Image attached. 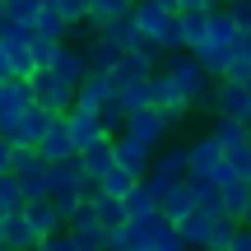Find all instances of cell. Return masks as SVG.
Segmentation results:
<instances>
[{
  "label": "cell",
  "instance_id": "6da1fadb",
  "mask_svg": "<svg viewBox=\"0 0 251 251\" xmlns=\"http://www.w3.org/2000/svg\"><path fill=\"white\" fill-rule=\"evenodd\" d=\"M130 24L140 28L144 47H153L158 56H177V51H186V47H181V28H177V14H172V9L153 5V0H135Z\"/></svg>",
  "mask_w": 251,
  "mask_h": 251
},
{
  "label": "cell",
  "instance_id": "7a4b0ae2",
  "mask_svg": "<svg viewBox=\"0 0 251 251\" xmlns=\"http://www.w3.org/2000/svg\"><path fill=\"white\" fill-rule=\"evenodd\" d=\"M158 70L168 75L172 84H177V93L191 102V107H196V102H205V98H209V89H214V75H209V70H205V65H200L191 51H177V56H168V61H163Z\"/></svg>",
  "mask_w": 251,
  "mask_h": 251
},
{
  "label": "cell",
  "instance_id": "3957f363",
  "mask_svg": "<svg viewBox=\"0 0 251 251\" xmlns=\"http://www.w3.org/2000/svg\"><path fill=\"white\" fill-rule=\"evenodd\" d=\"M209 181L219 186V200H224V214L233 219V224H251V181L247 177H237L228 163H219L214 172H209Z\"/></svg>",
  "mask_w": 251,
  "mask_h": 251
},
{
  "label": "cell",
  "instance_id": "277c9868",
  "mask_svg": "<svg viewBox=\"0 0 251 251\" xmlns=\"http://www.w3.org/2000/svg\"><path fill=\"white\" fill-rule=\"evenodd\" d=\"M205 102H209V112H214V121H242V126H251V93L242 89V84L219 79Z\"/></svg>",
  "mask_w": 251,
  "mask_h": 251
},
{
  "label": "cell",
  "instance_id": "5b68a950",
  "mask_svg": "<svg viewBox=\"0 0 251 251\" xmlns=\"http://www.w3.org/2000/svg\"><path fill=\"white\" fill-rule=\"evenodd\" d=\"M28 89H33V107H42L47 117H65V112H75V89L61 84L56 75L37 70L33 79H28Z\"/></svg>",
  "mask_w": 251,
  "mask_h": 251
},
{
  "label": "cell",
  "instance_id": "8992f818",
  "mask_svg": "<svg viewBox=\"0 0 251 251\" xmlns=\"http://www.w3.org/2000/svg\"><path fill=\"white\" fill-rule=\"evenodd\" d=\"M9 177H14L19 191H24V205H28V200H47V196H51V191H47V163L37 158V149H14Z\"/></svg>",
  "mask_w": 251,
  "mask_h": 251
},
{
  "label": "cell",
  "instance_id": "52a82bcc",
  "mask_svg": "<svg viewBox=\"0 0 251 251\" xmlns=\"http://www.w3.org/2000/svg\"><path fill=\"white\" fill-rule=\"evenodd\" d=\"M0 51L9 56V70L14 79H33V28H19V24H0Z\"/></svg>",
  "mask_w": 251,
  "mask_h": 251
},
{
  "label": "cell",
  "instance_id": "ba28073f",
  "mask_svg": "<svg viewBox=\"0 0 251 251\" xmlns=\"http://www.w3.org/2000/svg\"><path fill=\"white\" fill-rule=\"evenodd\" d=\"M33 112V89H28V79H9L0 84V135L5 140H14L19 121Z\"/></svg>",
  "mask_w": 251,
  "mask_h": 251
},
{
  "label": "cell",
  "instance_id": "9c48e42d",
  "mask_svg": "<svg viewBox=\"0 0 251 251\" xmlns=\"http://www.w3.org/2000/svg\"><path fill=\"white\" fill-rule=\"evenodd\" d=\"M47 191L51 196L47 200H65V196H89L93 191V181L84 177V168H79V158H70V163H56V168H47Z\"/></svg>",
  "mask_w": 251,
  "mask_h": 251
},
{
  "label": "cell",
  "instance_id": "30bf717a",
  "mask_svg": "<svg viewBox=\"0 0 251 251\" xmlns=\"http://www.w3.org/2000/svg\"><path fill=\"white\" fill-rule=\"evenodd\" d=\"M107 75H112V89H126V84H135V79H149V75H158V51H153V47L126 51Z\"/></svg>",
  "mask_w": 251,
  "mask_h": 251
},
{
  "label": "cell",
  "instance_id": "8fae6325",
  "mask_svg": "<svg viewBox=\"0 0 251 251\" xmlns=\"http://www.w3.org/2000/svg\"><path fill=\"white\" fill-rule=\"evenodd\" d=\"M126 135H130V140H140V144H149V149H163V144H168V135H172V121L163 117V112L144 107V112H135V117L126 121Z\"/></svg>",
  "mask_w": 251,
  "mask_h": 251
},
{
  "label": "cell",
  "instance_id": "7c38bea8",
  "mask_svg": "<svg viewBox=\"0 0 251 251\" xmlns=\"http://www.w3.org/2000/svg\"><path fill=\"white\" fill-rule=\"evenodd\" d=\"M112 158H117V168H126L130 177H149V163H153V149L149 144H140V140H130V135H117L112 140Z\"/></svg>",
  "mask_w": 251,
  "mask_h": 251
},
{
  "label": "cell",
  "instance_id": "4fadbf2b",
  "mask_svg": "<svg viewBox=\"0 0 251 251\" xmlns=\"http://www.w3.org/2000/svg\"><path fill=\"white\" fill-rule=\"evenodd\" d=\"M24 219H28V228H33L37 242L65 233V219H61V209H56L51 200H28V205H24Z\"/></svg>",
  "mask_w": 251,
  "mask_h": 251
},
{
  "label": "cell",
  "instance_id": "5bb4252c",
  "mask_svg": "<svg viewBox=\"0 0 251 251\" xmlns=\"http://www.w3.org/2000/svg\"><path fill=\"white\" fill-rule=\"evenodd\" d=\"M149 84H153V112H163V117H168L172 126H181V121H186V112H191V102H186V98L177 93V84H172V79H168L163 70L153 75Z\"/></svg>",
  "mask_w": 251,
  "mask_h": 251
},
{
  "label": "cell",
  "instance_id": "9a60e30c",
  "mask_svg": "<svg viewBox=\"0 0 251 251\" xmlns=\"http://www.w3.org/2000/svg\"><path fill=\"white\" fill-rule=\"evenodd\" d=\"M47 75H56L61 84H70V89H79L84 79H89V61H84L79 47H56L51 65H47Z\"/></svg>",
  "mask_w": 251,
  "mask_h": 251
},
{
  "label": "cell",
  "instance_id": "2e32d148",
  "mask_svg": "<svg viewBox=\"0 0 251 251\" xmlns=\"http://www.w3.org/2000/svg\"><path fill=\"white\" fill-rule=\"evenodd\" d=\"M224 163V153H219V140L214 135H196V140H186V168H191V177H209V172Z\"/></svg>",
  "mask_w": 251,
  "mask_h": 251
},
{
  "label": "cell",
  "instance_id": "e0dca14e",
  "mask_svg": "<svg viewBox=\"0 0 251 251\" xmlns=\"http://www.w3.org/2000/svg\"><path fill=\"white\" fill-rule=\"evenodd\" d=\"M37 158L47 163V168H56V163H70L75 158V144L70 135H65V117H51V126H47L42 144H37Z\"/></svg>",
  "mask_w": 251,
  "mask_h": 251
},
{
  "label": "cell",
  "instance_id": "ac0fdd59",
  "mask_svg": "<svg viewBox=\"0 0 251 251\" xmlns=\"http://www.w3.org/2000/svg\"><path fill=\"white\" fill-rule=\"evenodd\" d=\"M112 98H117L112 75H89V79L75 89V112H93V117H98V107H102V102H112Z\"/></svg>",
  "mask_w": 251,
  "mask_h": 251
},
{
  "label": "cell",
  "instance_id": "d6986e66",
  "mask_svg": "<svg viewBox=\"0 0 251 251\" xmlns=\"http://www.w3.org/2000/svg\"><path fill=\"white\" fill-rule=\"evenodd\" d=\"M65 135H70V144H75V158H79L89 144H98V140H107L102 135V126L93 112H65Z\"/></svg>",
  "mask_w": 251,
  "mask_h": 251
},
{
  "label": "cell",
  "instance_id": "ffe728a7",
  "mask_svg": "<svg viewBox=\"0 0 251 251\" xmlns=\"http://www.w3.org/2000/svg\"><path fill=\"white\" fill-rule=\"evenodd\" d=\"M135 14V0H89V33L98 37L107 24H121V19H130Z\"/></svg>",
  "mask_w": 251,
  "mask_h": 251
},
{
  "label": "cell",
  "instance_id": "44dd1931",
  "mask_svg": "<svg viewBox=\"0 0 251 251\" xmlns=\"http://www.w3.org/2000/svg\"><path fill=\"white\" fill-rule=\"evenodd\" d=\"M219 219H224V214H219ZM209 228H214V219H209L205 209H191V214L177 224V237H181V242H186L191 251H205V242H209Z\"/></svg>",
  "mask_w": 251,
  "mask_h": 251
},
{
  "label": "cell",
  "instance_id": "7402d4cb",
  "mask_svg": "<svg viewBox=\"0 0 251 251\" xmlns=\"http://www.w3.org/2000/svg\"><path fill=\"white\" fill-rule=\"evenodd\" d=\"M0 247L5 251H33L37 247V237H33V228H28L24 214H5V224H0Z\"/></svg>",
  "mask_w": 251,
  "mask_h": 251
},
{
  "label": "cell",
  "instance_id": "603a6c76",
  "mask_svg": "<svg viewBox=\"0 0 251 251\" xmlns=\"http://www.w3.org/2000/svg\"><path fill=\"white\" fill-rule=\"evenodd\" d=\"M121 209H126V224H149V219H158V200H153V191L144 186V181L121 200Z\"/></svg>",
  "mask_w": 251,
  "mask_h": 251
},
{
  "label": "cell",
  "instance_id": "cb8c5ba5",
  "mask_svg": "<svg viewBox=\"0 0 251 251\" xmlns=\"http://www.w3.org/2000/svg\"><path fill=\"white\" fill-rule=\"evenodd\" d=\"M98 37H102V42H107V47H112L117 56H126V51H140V47H144L140 28H135L130 19H121V24H107V28L98 33Z\"/></svg>",
  "mask_w": 251,
  "mask_h": 251
},
{
  "label": "cell",
  "instance_id": "d4e9b609",
  "mask_svg": "<svg viewBox=\"0 0 251 251\" xmlns=\"http://www.w3.org/2000/svg\"><path fill=\"white\" fill-rule=\"evenodd\" d=\"M47 126H51V117H47L42 107H33L28 112L24 121H19V130H14V149H37V144H42V135H47Z\"/></svg>",
  "mask_w": 251,
  "mask_h": 251
},
{
  "label": "cell",
  "instance_id": "484cf974",
  "mask_svg": "<svg viewBox=\"0 0 251 251\" xmlns=\"http://www.w3.org/2000/svg\"><path fill=\"white\" fill-rule=\"evenodd\" d=\"M79 168H84V177L98 186V177L107 168H117V158H112V140H98V144H89V149L79 153Z\"/></svg>",
  "mask_w": 251,
  "mask_h": 251
},
{
  "label": "cell",
  "instance_id": "4316f807",
  "mask_svg": "<svg viewBox=\"0 0 251 251\" xmlns=\"http://www.w3.org/2000/svg\"><path fill=\"white\" fill-rule=\"evenodd\" d=\"M191 209H196V200H191V191H186V181H181V186H172V191H168V196H163V200H158V219H168V224H172V228H177V224H181V219H186V214H191Z\"/></svg>",
  "mask_w": 251,
  "mask_h": 251
},
{
  "label": "cell",
  "instance_id": "83f0119b",
  "mask_svg": "<svg viewBox=\"0 0 251 251\" xmlns=\"http://www.w3.org/2000/svg\"><path fill=\"white\" fill-rule=\"evenodd\" d=\"M186 191H191V200H196V209H205L209 219H219L224 214V200H219V186L209 177H186Z\"/></svg>",
  "mask_w": 251,
  "mask_h": 251
},
{
  "label": "cell",
  "instance_id": "f1b7e54d",
  "mask_svg": "<svg viewBox=\"0 0 251 251\" xmlns=\"http://www.w3.org/2000/svg\"><path fill=\"white\" fill-rule=\"evenodd\" d=\"M84 205H89L93 214H98L102 233H107V228H121V224H126V209H121V200H107V196H98V186H93L89 196H84Z\"/></svg>",
  "mask_w": 251,
  "mask_h": 251
},
{
  "label": "cell",
  "instance_id": "f546056e",
  "mask_svg": "<svg viewBox=\"0 0 251 251\" xmlns=\"http://www.w3.org/2000/svg\"><path fill=\"white\" fill-rule=\"evenodd\" d=\"M135 186H140V177H130L126 168H107L98 177V196H107V200H126Z\"/></svg>",
  "mask_w": 251,
  "mask_h": 251
},
{
  "label": "cell",
  "instance_id": "4dcf8cb0",
  "mask_svg": "<svg viewBox=\"0 0 251 251\" xmlns=\"http://www.w3.org/2000/svg\"><path fill=\"white\" fill-rule=\"evenodd\" d=\"M149 79H153V75H149ZM149 79H135V84H126V89H117V102L130 112V117L144 112V107H153V84Z\"/></svg>",
  "mask_w": 251,
  "mask_h": 251
},
{
  "label": "cell",
  "instance_id": "1f68e13d",
  "mask_svg": "<svg viewBox=\"0 0 251 251\" xmlns=\"http://www.w3.org/2000/svg\"><path fill=\"white\" fill-rule=\"evenodd\" d=\"M33 33L47 37V42H65V37H70V28H65V19L56 14V5H47V0H42V14H37Z\"/></svg>",
  "mask_w": 251,
  "mask_h": 251
},
{
  "label": "cell",
  "instance_id": "d6a6232c",
  "mask_svg": "<svg viewBox=\"0 0 251 251\" xmlns=\"http://www.w3.org/2000/svg\"><path fill=\"white\" fill-rule=\"evenodd\" d=\"M177 28H181V47H186V51L196 56V51H200V42H205L209 14H177Z\"/></svg>",
  "mask_w": 251,
  "mask_h": 251
},
{
  "label": "cell",
  "instance_id": "836d02e7",
  "mask_svg": "<svg viewBox=\"0 0 251 251\" xmlns=\"http://www.w3.org/2000/svg\"><path fill=\"white\" fill-rule=\"evenodd\" d=\"M37 14H42V0H5V24H19V28H33Z\"/></svg>",
  "mask_w": 251,
  "mask_h": 251
},
{
  "label": "cell",
  "instance_id": "e575fe53",
  "mask_svg": "<svg viewBox=\"0 0 251 251\" xmlns=\"http://www.w3.org/2000/svg\"><path fill=\"white\" fill-rule=\"evenodd\" d=\"M237 228L242 224H233V219H214V228H209V242H205V251H228L233 247V237H237Z\"/></svg>",
  "mask_w": 251,
  "mask_h": 251
},
{
  "label": "cell",
  "instance_id": "d590c367",
  "mask_svg": "<svg viewBox=\"0 0 251 251\" xmlns=\"http://www.w3.org/2000/svg\"><path fill=\"white\" fill-rule=\"evenodd\" d=\"M47 5H56V14L65 19V28H84L89 24V0H47Z\"/></svg>",
  "mask_w": 251,
  "mask_h": 251
},
{
  "label": "cell",
  "instance_id": "8d00e7d4",
  "mask_svg": "<svg viewBox=\"0 0 251 251\" xmlns=\"http://www.w3.org/2000/svg\"><path fill=\"white\" fill-rule=\"evenodd\" d=\"M153 251H191V247L177 237V228H172L168 219H158V224H153Z\"/></svg>",
  "mask_w": 251,
  "mask_h": 251
},
{
  "label": "cell",
  "instance_id": "74e56055",
  "mask_svg": "<svg viewBox=\"0 0 251 251\" xmlns=\"http://www.w3.org/2000/svg\"><path fill=\"white\" fill-rule=\"evenodd\" d=\"M0 214H24V191L14 177H0Z\"/></svg>",
  "mask_w": 251,
  "mask_h": 251
},
{
  "label": "cell",
  "instance_id": "f35d334b",
  "mask_svg": "<svg viewBox=\"0 0 251 251\" xmlns=\"http://www.w3.org/2000/svg\"><path fill=\"white\" fill-rule=\"evenodd\" d=\"M228 19L237 24V33H251V0H228Z\"/></svg>",
  "mask_w": 251,
  "mask_h": 251
},
{
  "label": "cell",
  "instance_id": "ab89813d",
  "mask_svg": "<svg viewBox=\"0 0 251 251\" xmlns=\"http://www.w3.org/2000/svg\"><path fill=\"white\" fill-rule=\"evenodd\" d=\"M33 251H79V247H75L70 233H61V237H47V242H37Z\"/></svg>",
  "mask_w": 251,
  "mask_h": 251
},
{
  "label": "cell",
  "instance_id": "60d3db41",
  "mask_svg": "<svg viewBox=\"0 0 251 251\" xmlns=\"http://www.w3.org/2000/svg\"><path fill=\"white\" fill-rule=\"evenodd\" d=\"M9 168H14V144L0 135V177H9Z\"/></svg>",
  "mask_w": 251,
  "mask_h": 251
},
{
  "label": "cell",
  "instance_id": "b9f144b4",
  "mask_svg": "<svg viewBox=\"0 0 251 251\" xmlns=\"http://www.w3.org/2000/svg\"><path fill=\"white\" fill-rule=\"evenodd\" d=\"M228 251H251V228L247 224L237 228V237H233V247H228Z\"/></svg>",
  "mask_w": 251,
  "mask_h": 251
},
{
  "label": "cell",
  "instance_id": "7bdbcfd3",
  "mask_svg": "<svg viewBox=\"0 0 251 251\" xmlns=\"http://www.w3.org/2000/svg\"><path fill=\"white\" fill-rule=\"evenodd\" d=\"M237 61H247V65H251V33L237 37Z\"/></svg>",
  "mask_w": 251,
  "mask_h": 251
},
{
  "label": "cell",
  "instance_id": "ee69618b",
  "mask_svg": "<svg viewBox=\"0 0 251 251\" xmlns=\"http://www.w3.org/2000/svg\"><path fill=\"white\" fill-rule=\"evenodd\" d=\"M9 79H14V70H9V56L0 51V84H9Z\"/></svg>",
  "mask_w": 251,
  "mask_h": 251
},
{
  "label": "cell",
  "instance_id": "f6af8a7d",
  "mask_svg": "<svg viewBox=\"0 0 251 251\" xmlns=\"http://www.w3.org/2000/svg\"><path fill=\"white\" fill-rule=\"evenodd\" d=\"M0 24H5V0H0Z\"/></svg>",
  "mask_w": 251,
  "mask_h": 251
},
{
  "label": "cell",
  "instance_id": "bcb514c9",
  "mask_svg": "<svg viewBox=\"0 0 251 251\" xmlns=\"http://www.w3.org/2000/svg\"><path fill=\"white\" fill-rule=\"evenodd\" d=\"M214 5H219V9H224V5H228V0H214Z\"/></svg>",
  "mask_w": 251,
  "mask_h": 251
},
{
  "label": "cell",
  "instance_id": "7dc6e473",
  "mask_svg": "<svg viewBox=\"0 0 251 251\" xmlns=\"http://www.w3.org/2000/svg\"><path fill=\"white\" fill-rule=\"evenodd\" d=\"M0 224H5V214H0Z\"/></svg>",
  "mask_w": 251,
  "mask_h": 251
},
{
  "label": "cell",
  "instance_id": "c3c4849f",
  "mask_svg": "<svg viewBox=\"0 0 251 251\" xmlns=\"http://www.w3.org/2000/svg\"><path fill=\"white\" fill-rule=\"evenodd\" d=\"M0 251H5V247H0Z\"/></svg>",
  "mask_w": 251,
  "mask_h": 251
},
{
  "label": "cell",
  "instance_id": "681fc988",
  "mask_svg": "<svg viewBox=\"0 0 251 251\" xmlns=\"http://www.w3.org/2000/svg\"><path fill=\"white\" fill-rule=\"evenodd\" d=\"M247 228H251V224H247Z\"/></svg>",
  "mask_w": 251,
  "mask_h": 251
}]
</instances>
